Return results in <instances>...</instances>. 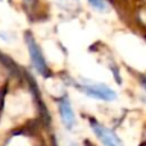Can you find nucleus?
<instances>
[{
    "label": "nucleus",
    "mask_w": 146,
    "mask_h": 146,
    "mask_svg": "<svg viewBox=\"0 0 146 146\" xmlns=\"http://www.w3.org/2000/svg\"><path fill=\"white\" fill-rule=\"evenodd\" d=\"M82 91L87 96L95 99H100L104 101H111L115 99V92L110 87L103 85V83H86L82 86Z\"/></svg>",
    "instance_id": "obj_1"
},
{
    "label": "nucleus",
    "mask_w": 146,
    "mask_h": 146,
    "mask_svg": "<svg viewBox=\"0 0 146 146\" xmlns=\"http://www.w3.org/2000/svg\"><path fill=\"white\" fill-rule=\"evenodd\" d=\"M91 128L95 132L96 137L103 142V145L105 146H122L121 140L117 137V135L113 131H110L109 128L104 127L103 124H100L99 122L91 119Z\"/></svg>",
    "instance_id": "obj_2"
},
{
    "label": "nucleus",
    "mask_w": 146,
    "mask_h": 146,
    "mask_svg": "<svg viewBox=\"0 0 146 146\" xmlns=\"http://www.w3.org/2000/svg\"><path fill=\"white\" fill-rule=\"evenodd\" d=\"M26 38H27V46H28V51H30V56H31L33 67L37 69L38 73L46 74L48 73V66H46V62L42 56L41 49L38 48V45L35 42V40L30 35H27Z\"/></svg>",
    "instance_id": "obj_3"
},
{
    "label": "nucleus",
    "mask_w": 146,
    "mask_h": 146,
    "mask_svg": "<svg viewBox=\"0 0 146 146\" xmlns=\"http://www.w3.org/2000/svg\"><path fill=\"white\" fill-rule=\"evenodd\" d=\"M59 113H60V117H62V121H63L64 126L67 128L71 129L74 124V113L72 110V106H71V103L67 98H63L59 104Z\"/></svg>",
    "instance_id": "obj_4"
},
{
    "label": "nucleus",
    "mask_w": 146,
    "mask_h": 146,
    "mask_svg": "<svg viewBox=\"0 0 146 146\" xmlns=\"http://www.w3.org/2000/svg\"><path fill=\"white\" fill-rule=\"evenodd\" d=\"M88 3L98 10H104L106 8V4L104 0H88Z\"/></svg>",
    "instance_id": "obj_5"
}]
</instances>
